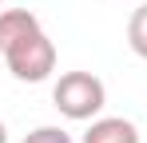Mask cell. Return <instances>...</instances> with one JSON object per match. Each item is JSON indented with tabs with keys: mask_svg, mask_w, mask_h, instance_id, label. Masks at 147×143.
Masks as SVG:
<instances>
[{
	"mask_svg": "<svg viewBox=\"0 0 147 143\" xmlns=\"http://www.w3.org/2000/svg\"><path fill=\"white\" fill-rule=\"evenodd\" d=\"M0 4H4V0H0Z\"/></svg>",
	"mask_w": 147,
	"mask_h": 143,
	"instance_id": "52a82bcc",
	"label": "cell"
},
{
	"mask_svg": "<svg viewBox=\"0 0 147 143\" xmlns=\"http://www.w3.org/2000/svg\"><path fill=\"white\" fill-rule=\"evenodd\" d=\"M127 48H131L139 60H147V4H139V8L127 16Z\"/></svg>",
	"mask_w": 147,
	"mask_h": 143,
	"instance_id": "277c9868",
	"label": "cell"
},
{
	"mask_svg": "<svg viewBox=\"0 0 147 143\" xmlns=\"http://www.w3.org/2000/svg\"><path fill=\"white\" fill-rule=\"evenodd\" d=\"M52 103L64 119L88 123V119H99L103 103H107V88L92 72H64L52 88Z\"/></svg>",
	"mask_w": 147,
	"mask_h": 143,
	"instance_id": "7a4b0ae2",
	"label": "cell"
},
{
	"mask_svg": "<svg viewBox=\"0 0 147 143\" xmlns=\"http://www.w3.org/2000/svg\"><path fill=\"white\" fill-rule=\"evenodd\" d=\"M0 60L20 84H40L56 72V44L28 8L0 12Z\"/></svg>",
	"mask_w": 147,
	"mask_h": 143,
	"instance_id": "6da1fadb",
	"label": "cell"
},
{
	"mask_svg": "<svg viewBox=\"0 0 147 143\" xmlns=\"http://www.w3.org/2000/svg\"><path fill=\"white\" fill-rule=\"evenodd\" d=\"M0 143H8V127L4 123H0Z\"/></svg>",
	"mask_w": 147,
	"mask_h": 143,
	"instance_id": "8992f818",
	"label": "cell"
},
{
	"mask_svg": "<svg viewBox=\"0 0 147 143\" xmlns=\"http://www.w3.org/2000/svg\"><path fill=\"white\" fill-rule=\"evenodd\" d=\"M84 143H139V127L123 115H99L84 131Z\"/></svg>",
	"mask_w": 147,
	"mask_h": 143,
	"instance_id": "3957f363",
	"label": "cell"
},
{
	"mask_svg": "<svg viewBox=\"0 0 147 143\" xmlns=\"http://www.w3.org/2000/svg\"><path fill=\"white\" fill-rule=\"evenodd\" d=\"M20 143H72V135H68L64 127H36V131H28Z\"/></svg>",
	"mask_w": 147,
	"mask_h": 143,
	"instance_id": "5b68a950",
	"label": "cell"
}]
</instances>
